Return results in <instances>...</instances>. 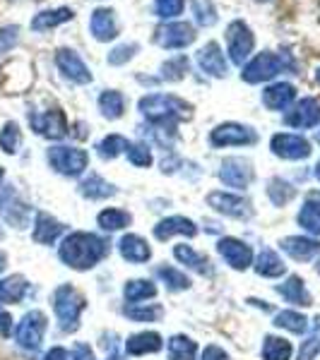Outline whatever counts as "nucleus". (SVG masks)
Masks as SVG:
<instances>
[{"label":"nucleus","mask_w":320,"mask_h":360,"mask_svg":"<svg viewBox=\"0 0 320 360\" xmlns=\"http://www.w3.org/2000/svg\"><path fill=\"white\" fill-rule=\"evenodd\" d=\"M197 39L193 25L188 22H164L154 29V44L166 51H181Z\"/></svg>","instance_id":"8"},{"label":"nucleus","mask_w":320,"mask_h":360,"mask_svg":"<svg viewBox=\"0 0 320 360\" xmlns=\"http://www.w3.org/2000/svg\"><path fill=\"white\" fill-rule=\"evenodd\" d=\"M275 324L282 329H289V332H294V334H304L308 329V319L301 315V312H294V310L279 312L275 317Z\"/></svg>","instance_id":"45"},{"label":"nucleus","mask_w":320,"mask_h":360,"mask_svg":"<svg viewBox=\"0 0 320 360\" xmlns=\"http://www.w3.org/2000/svg\"><path fill=\"white\" fill-rule=\"evenodd\" d=\"M190 8H193V17L200 27H214L219 22L217 5L212 0H190Z\"/></svg>","instance_id":"39"},{"label":"nucleus","mask_w":320,"mask_h":360,"mask_svg":"<svg viewBox=\"0 0 320 360\" xmlns=\"http://www.w3.org/2000/svg\"><path fill=\"white\" fill-rule=\"evenodd\" d=\"M255 49V37L251 27L243 20H234L226 27V53H229L231 63L238 68H243V63L251 58Z\"/></svg>","instance_id":"6"},{"label":"nucleus","mask_w":320,"mask_h":360,"mask_svg":"<svg viewBox=\"0 0 320 360\" xmlns=\"http://www.w3.org/2000/svg\"><path fill=\"white\" fill-rule=\"evenodd\" d=\"M284 123L289 127H299V130H308V127L320 125V103L313 96L301 98L292 111L284 115Z\"/></svg>","instance_id":"17"},{"label":"nucleus","mask_w":320,"mask_h":360,"mask_svg":"<svg viewBox=\"0 0 320 360\" xmlns=\"http://www.w3.org/2000/svg\"><path fill=\"white\" fill-rule=\"evenodd\" d=\"M125 154H128V161H130L133 166H137V168H149V166H152V152H149L147 144H142V142L128 144Z\"/></svg>","instance_id":"48"},{"label":"nucleus","mask_w":320,"mask_h":360,"mask_svg":"<svg viewBox=\"0 0 320 360\" xmlns=\"http://www.w3.org/2000/svg\"><path fill=\"white\" fill-rule=\"evenodd\" d=\"M5 262H8V257H5V252H0V271L5 269Z\"/></svg>","instance_id":"55"},{"label":"nucleus","mask_w":320,"mask_h":360,"mask_svg":"<svg viewBox=\"0 0 320 360\" xmlns=\"http://www.w3.org/2000/svg\"><path fill=\"white\" fill-rule=\"evenodd\" d=\"M195 60H197V65H200L202 72L209 75V77H214V79H222L229 75V63H226V58H224V51L219 49V44H214V41L202 46V49L195 53Z\"/></svg>","instance_id":"15"},{"label":"nucleus","mask_w":320,"mask_h":360,"mask_svg":"<svg viewBox=\"0 0 320 360\" xmlns=\"http://www.w3.org/2000/svg\"><path fill=\"white\" fill-rule=\"evenodd\" d=\"M316 178L320 180V161H318V164H316Z\"/></svg>","instance_id":"57"},{"label":"nucleus","mask_w":320,"mask_h":360,"mask_svg":"<svg viewBox=\"0 0 320 360\" xmlns=\"http://www.w3.org/2000/svg\"><path fill=\"white\" fill-rule=\"evenodd\" d=\"M173 255H176L178 262H183L185 266L195 269L197 274H212V266H209V259L197 255L190 245H176L173 248Z\"/></svg>","instance_id":"33"},{"label":"nucleus","mask_w":320,"mask_h":360,"mask_svg":"<svg viewBox=\"0 0 320 360\" xmlns=\"http://www.w3.org/2000/svg\"><path fill=\"white\" fill-rule=\"evenodd\" d=\"M320 356V315L313 319V329L308 332L306 341H301L299 360H316Z\"/></svg>","instance_id":"42"},{"label":"nucleus","mask_w":320,"mask_h":360,"mask_svg":"<svg viewBox=\"0 0 320 360\" xmlns=\"http://www.w3.org/2000/svg\"><path fill=\"white\" fill-rule=\"evenodd\" d=\"M185 0H154V13L161 20H173V17L183 15Z\"/></svg>","instance_id":"49"},{"label":"nucleus","mask_w":320,"mask_h":360,"mask_svg":"<svg viewBox=\"0 0 320 360\" xmlns=\"http://www.w3.org/2000/svg\"><path fill=\"white\" fill-rule=\"evenodd\" d=\"M10 334H13V317H10L5 310H0V336L8 339Z\"/></svg>","instance_id":"53"},{"label":"nucleus","mask_w":320,"mask_h":360,"mask_svg":"<svg viewBox=\"0 0 320 360\" xmlns=\"http://www.w3.org/2000/svg\"><path fill=\"white\" fill-rule=\"evenodd\" d=\"M161 346L164 341L156 332H140L125 341V353L128 356H147V353H156Z\"/></svg>","instance_id":"25"},{"label":"nucleus","mask_w":320,"mask_h":360,"mask_svg":"<svg viewBox=\"0 0 320 360\" xmlns=\"http://www.w3.org/2000/svg\"><path fill=\"white\" fill-rule=\"evenodd\" d=\"M128 139L123 135H106L101 142L97 144V154L101 156L104 161H111L116 156H121L128 149Z\"/></svg>","instance_id":"40"},{"label":"nucleus","mask_w":320,"mask_h":360,"mask_svg":"<svg viewBox=\"0 0 320 360\" xmlns=\"http://www.w3.org/2000/svg\"><path fill=\"white\" fill-rule=\"evenodd\" d=\"M137 108L152 125L168 127H176V123L188 120L193 115V106L173 94H147L137 101Z\"/></svg>","instance_id":"2"},{"label":"nucleus","mask_w":320,"mask_h":360,"mask_svg":"<svg viewBox=\"0 0 320 360\" xmlns=\"http://www.w3.org/2000/svg\"><path fill=\"white\" fill-rule=\"evenodd\" d=\"M106 360H123V358H121V356H118V353H116V351H113V353H111V356H109Z\"/></svg>","instance_id":"56"},{"label":"nucleus","mask_w":320,"mask_h":360,"mask_svg":"<svg viewBox=\"0 0 320 360\" xmlns=\"http://www.w3.org/2000/svg\"><path fill=\"white\" fill-rule=\"evenodd\" d=\"M279 245H282L284 252L292 259H296V262H311L313 257L320 255V243L313 240V238H304V236H289V238H284Z\"/></svg>","instance_id":"19"},{"label":"nucleus","mask_w":320,"mask_h":360,"mask_svg":"<svg viewBox=\"0 0 320 360\" xmlns=\"http://www.w3.org/2000/svg\"><path fill=\"white\" fill-rule=\"evenodd\" d=\"M44 360H70V353L66 351V348L56 346V348H51V351L46 353Z\"/></svg>","instance_id":"54"},{"label":"nucleus","mask_w":320,"mask_h":360,"mask_svg":"<svg viewBox=\"0 0 320 360\" xmlns=\"http://www.w3.org/2000/svg\"><path fill=\"white\" fill-rule=\"evenodd\" d=\"M316 139H318V144H320V132H318V135H316Z\"/></svg>","instance_id":"60"},{"label":"nucleus","mask_w":320,"mask_h":360,"mask_svg":"<svg viewBox=\"0 0 320 360\" xmlns=\"http://www.w3.org/2000/svg\"><path fill=\"white\" fill-rule=\"evenodd\" d=\"M296 101V86L289 82H275L263 89V103L270 111H284Z\"/></svg>","instance_id":"20"},{"label":"nucleus","mask_w":320,"mask_h":360,"mask_svg":"<svg viewBox=\"0 0 320 360\" xmlns=\"http://www.w3.org/2000/svg\"><path fill=\"white\" fill-rule=\"evenodd\" d=\"M316 79H318V84H320V68L316 70Z\"/></svg>","instance_id":"58"},{"label":"nucleus","mask_w":320,"mask_h":360,"mask_svg":"<svg viewBox=\"0 0 320 360\" xmlns=\"http://www.w3.org/2000/svg\"><path fill=\"white\" fill-rule=\"evenodd\" d=\"M217 252L224 257V262L231 266V269H248L253 264V250L246 245L243 240H236V238H222L217 243Z\"/></svg>","instance_id":"16"},{"label":"nucleus","mask_w":320,"mask_h":360,"mask_svg":"<svg viewBox=\"0 0 320 360\" xmlns=\"http://www.w3.org/2000/svg\"><path fill=\"white\" fill-rule=\"evenodd\" d=\"M130 221H133L130 214H128L125 209H116V207L104 209V212H99V217H97V224L101 226L104 231H121Z\"/></svg>","instance_id":"35"},{"label":"nucleus","mask_w":320,"mask_h":360,"mask_svg":"<svg viewBox=\"0 0 320 360\" xmlns=\"http://www.w3.org/2000/svg\"><path fill=\"white\" fill-rule=\"evenodd\" d=\"M316 269H318V274H320V262H318V266H316Z\"/></svg>","instance_id":"61"},{"label":"nucleus","mask_w":320,"mask_h":360,"mask_svg":"<svg viewBox=\"0 0 320 360\" xmlns=\"http://www.w3.org/2000/svg\"><path fill=\"white\" fill-rule=\"evenodd\" d=\"M156 276L166 283L168 291H185V288H190L188 276H185L183 271L173 269V266H159V269H156Z\"/></svg>","instance_id":"44"},{"label":"nucleus","mask_w":320,"mask_h":360,"mask_svg":"<svg viewBox=\"0 0 320 360\" xmlns=\"http://www.w3.org/2000/svg\"><path fill=\"white\" fill-rule=\"evenodd\" d=\"M116 193H118L116 185L104 180L101 176H97V173H90V178H85L82 183H80V195L87 197V200H109V197H113Z\"/></svg>","instance_id":"27"},{"label":"nucleus","mask_w":320,"mask_h":360,"mask_svg":"<svg viewBox=\"0 0 320 360\" xmlns=\"http://www.w3.org/2000/svg\"><path fill=\"white\" fill-rule=\"evenodd\" d=\"M85 307H87V300L78 288H73L70 283H63V286L56 288L54 310L58 315V322H61L63 332H78L80 315H82Z\"/></svg>","instance_id":"4"},{"label":"nucleus","mask_w":320,"mask_h":360,"mask_svg":"<svg viewBox=\"0 0 320 360\" xmlns=\"http://www.w3.org/2000/svg\"><path fill=\"white\" fill-rule=\"evenodd\" d=\"M195 233H197V226L185 217H168V219H161V221L154 226V236L159 238V240H168L171 236L193 238Z\"/></svg>","instance_id":"21"},{"label":"nucleus","mask_w":320,"mask_h":360,"mask_svg":"<svg viewBox=\"0 0 320 360\" xmlns=\"http://www.w3.org/2000/svg\"><path fill=\"white\" fill-rule=\"evenodd\" d=\"M200 360H229V356H226L224 348L219 346H207L205 351H202V358Z\"/></svg>","instance_id":"51"},{"label":"nucleus","mask_w":320,"mask_h":360,"mask_svg":"<svg viewBox=\"0 0 320 360\" xmlns=\"http://www.w3.org/2000/svg\"><path fill=\"white\" fill-rule=\"evenodd\" d=\"M56 68L58 72L66 79H70L73 84H90L92 79V70L85 65V60L75 53L73 49H58L56 51Z\"/></svg>","instance_id":"14"},{"label":"nucleus","mask_w":320,"mask_h":360,"mask_svg":"<svg viewBox=\"0 0 320 360\" xmlns=\"http://www.w3.org/2000/svg\"><path fill=\"white\" fill-rule=\"evenodd\" d=\"M17 41H20V27L17 25L0 27V60L5 58V53H10L15 49Z\"/></svg>","instance_id":"50"},{"label":"nucleus","mask_w":320,"mask_h":360,"mask_svg":"<svg viewBox=\"0 0 320 360\" xmlns=\"http://www.w3.org/2000/svg\"><path fill=\"white\" fill-rule=\"evenodd\" d=\"M99 111L104 118L109 120H118L125 113V96L118 89H104L99 96Z\"/></svg>","instance_id":"29"},{"label":"nucleus","mask_w":320,"mask_h":360,"mask_svg":"<svg viewBox=\"0 0 320 360\" xmlns=\"http://www.w3.org/2000/svg\"><path fill=\"white\" fill-rule=\"evenodd\" d=\"M46 161L49 166L54 168L56 173L61 176H68V178H78L82 176L90 166V154L85 149H78V147H66V144H56L46 152Z\"/></svg>","instance_id":"5"},{"label":"nucleus","mask_w":320,"mask_h":360,"mask_svg":"<svg viewBox=\"0 0 320 360\" xmlns=\"http://www.w3.org/2000/svg\"><path fill=\"white\" fill-rule=\"evenodd\" d=\"M46 327H49V322H46V315L42 310L27 312L15 329L17 346L25 348V351H32V353L39 351V348H42V341H44V334H46Z\"/></svg>","instance_id":"7"},{"label":"nucleus","mask_w":320,"mask_h":360,"mask_svg":"<svg viewBox=\"0 0 320 360\" xmlns=\"http://www.w3.org/2000/svg\"><path fill=\"white\" fill-rule=\"evenodd\" d=\"M277 293L282 295L287 303H294V305H313V298L306 288V281L301 276H289L282 286H277Z\"/></svg>","instance_id":"26"},{"label":"nucleus","mask_w":320,"mask_h":360,"mask_svg":"<svg viewBox=\"0 0 320 360\" xmlns=\"http://www.w3.org/2000/svg\"><path fill=\"white\" fill-rule=\"evenodd\" d=\"M253 166L248 159H241V156H229V159L222 161L219 166V180L226 185V188H236V190H246L248 185L253 183Z\"/></svg>","instance_id":"13"},{"label":"nucleus","mask_w":320,"mask_h":360,"mask_svg":"<svg viewBox=\"0 0 320 360\" xmlns=\"http://www.w3.org/2000/svg\"><path fill=\"white\" fill-rule=\"evenodd\" d=\"M20 144H22L20 125L10 120V123H5V125H3V130H0V149H3L5 154H17Z\"/></svg>","instance_id":"43"},{"label":"nucleus","mask_w":320,"mask_h":360,"mask_svg":"<svg viewBox=\"0 0 320 360\" xmlns=\"http://www.w3.org/2000/svg\"><path fill=\"white\" fill-rule=\"evenodd\" d=\"M284 70H294L292 58L284 53L279 56L275 51H263V53H258L253 60H248L246 65L241 68V79L246 84H263V82L275 79Z\"/></svg>","instance_id":"3"},{"label":"nucleus","mask_w":320,"mask_h":360,"mask_svg":"<svg viewBox=\"0 0 320 360\" xmlns=\"http://www.w3.org/2000/svg\"><path fill=\"white\" fill-rule=\"evenodd\" d=\"M294 195H296V190L287 183V180L272 178L270 183H267V197L272 200V205L284 207L287 202H292V200H294Z\"/></svg>","instance_id":"41"},{"label":"nucleus","mask_w":320,"mask_h":360,"mask_svg":"<svg viewBox=\"0 0 320 360\" xmlns=\"http://www.w3.org/2000/svg\"><path fill=\"white\" fill-rule=\"evenodd\" d=\"M125 317L135 319V322H156L161 315H164V307L161 305H130L125 307Z\"/></svg>","instance_id":"46"},{"label":"nucleus","mask_w":320,"mask_h":360,"mask_svg":"<svg viewBox=\"0 0 320 360\" xmlns=\"http://www.w3.org/2000/svg\"><path fill=\"white\" fill-rule=\"evenodd\" d=\"M123 295L128 303H140V300H147V298H154L156 295V286L149 278H133V281L125 283L123 288Z\"/></svg>","instance_id":"34"},{"label":"nucleus","mask_w":320,"mask_h":360,"mask_svg":"<svg viewBox=\"0 0 320 360\" xmlns=\"http://www.w3.org/2000/svg\"><path fill=\"white\" fill-rule=\"evenodd\" d=\"M209 142H212V147H248V144L258 142V135L251 125L222 123L209 132Z\"/></svg>","instance_id":"9"},{"label":"nucleus","mask_w":320,"mask_h":360,"mask_svg":"<svg viewBox=\"0 0 320 360\" xmlns=\"http://www.w3.org/2000/svg\"><path fill=\"white\" fill-rule=\"evenodd\" d=\"M29 125L46 139H63L68 135V118L61 108H49L44 113H29Z\"/></svg>","instance_id":"12"},{"label":"nucleus","mask_w":320,"mask_h":360,"mask_svg":"<svg viewBox=\"0 0 320 360\" xmlns=\"http://www.w3.org/2000/svg\"><path fill=\"white\" fill-rule=\"evenodd\" d=\"M66 231L58 219H54L51 214H37V221H34V240L42 243V245H51V243L58 240V236Z\"/></svg>","instance_id":"24"},{"label":"nucleus","mask_w":320,"mask_h":360,"mask_svg":"<svg viewBox=\"0 0 320 360\" xmlns=\"http://www.w3.org/2000/svg\"><path fill=\"white\" fill-rule=\"evenodd\" d=\"M70 360H94V353H92L90 346L78 344L73 348V356H70Z\"/></svg>","instance_id":"52"},{"label":"nucleus","mask_w":320,"mask_h":360,"mask_svg":"<svg viewBox=\"0 0 320 360\" xmlns=\"http://www.w3.org/2000/svg\"><path fill=\"white\" fill-rule=\"evenodd\" d=\"M118 250H121V255H123V259H128V262H133V264H142L152 257V248L147 245V240H142L140 236H133V233L121 238Z\"/></svg>","instance_id":"23"},{"label":"nucleus","mask_w":320,"mask_h":360,"mask_svg":"<svg viewBox=\"0 0 320 360\" xmlns=\"http://www.w3.org/2000/svg\"><path fill=\"white\" fill-rule=\"evenodd\" d=\"M197 346L190 336L176 334L168 339V358L171 360H195Z\"/></svg>","instance_id":"36"},{"label":"nucleus","mask_w":320,"mask_h":360,"mask_svg":"<svg viewBox=\"0 0 320 360\" xmlns=\"http://www.w3.org/2000/svg\"><path fill=\"white\" fill-rule=\"evenodd\" d=\"M75 17V10L73 8H54V10H42L39 15L32 17V22H29V27L34 29V32H49V29H56L61 25H66Z\"/></svg>","instance_id":"22"},{"label":"nucleus","mask_w":320,"mask_h":360,"mask_svg":"<svg viewBox=\"0 0 320 360\" xmlns=\"http://www.w3.org/2000/svg\"><path fill=\"white\" fill-rule=\"evenodd\" d=\"M159 70H161V79H166V82H181L185 75H188L190 63L185 56H173L161 63Z\"/></svg>","instance_id":"38"},{"label":"nucleus","mask_w":320,"mask_h":360,"mask_svg":"<svg viewBox=\"0 0 320 360\" xmlns=\"http://www.w3.org/2000/svg\"><path fill=\"white\" fill-rule=\"evenodd\" d=\"M263 360H289L292 358V344L282 336H265Z\"/></svg>","instance_id":"37"},{"label":"nucleus","mask_w":320,"mask_h":360,"mask_svg":"<svg viewBox=\"0 0 320 360\" xmlns=\"http://www.w3.org/2000/svg\"><path fill=\"white\" fill-rule=\"evenodd\" d=\"M207 205L214 209V212L224 214V217L238 219V221H248L253 217V205L241 195H231V193H209L207 195Z\"/></svg>","instance_id":"10"},{"label":"nucleus","mask_w":320,"mask_h":360,"mask_svg":"<svg viewBox=\"0 0 320 360\" xmlns=\"http://www.w3.org/2000/svg\"><path fill=\"white\" fill-rule=\"evenodd\" d=\"M299 226L308 233L320 236V197H308L299 209Z\"/></svg>","instance_id":"30"},{"label":"nucleus","mask_w":320,"mask_h":360,"mask_svg":"<svg viewBox=\"0 0 320 360\" xmlns=\"http://www.w3.org/2000/svg\"><path fill=\"white\" fill-rule=\"evenodd\" d=\"M29 291V281L25 276L15 274L0 281V303H20Z\"/></svg>","instance_id":"32"},{"label":"nucleus","mask_w":320,"mask_h":360,"mask_svg":"<svg viewBox=\"0 0 320 360\" xmlns=\"http://www.w3.org/2000/svg\"><path fill=\"white\" fill-rule=\"evenodd\" d=\"M90 34L99 44H109L118 37V20L111 8H97L90 17Z\"/></svg>","instance_id":"18"},{"label":"nucleus","mask_w":320,"mask_h":360,"mask_svg":"<svg viewBox=\"0 0 320 360\" xmlns=\"http://www.w3.org/2000/svg\"><path fill=\"white\" fill-rule=\"evenodd\" d=\"M140 53V44L135 41H130V44H121V46H116L113 51H109V56H106V63L109 65H125L128 60H133Z\"/></svg>","instance_id":"47"},{"label":"nucleus","mask_w":320,"mask_h":360,"mask_svg":"<svg viewBox=\"0 0 320 360\" xmlns=\"http://www.w3.org/2000/svg\"><path fill=\"white\" fill-rule=\"evenodd\" d=\"M0 212H3L5 221H10L17 229H22V226L27 224V217H29V209L22 205L20 200H17L15 193H8L0 200Z\"/></svg>","instance_id":"31"},{"label":"nucleus","mask_w":320,"mask_h":360,"mask_svg":"<svg viewBox=\"0 0 320 360\" xmlns=\"http://www.w3.org/2000/svg\"><path fill=\"white\" fill-rule=\"evenodd\" d=\"M270 149L272 154L279 156L284 161H301L311 156V142L301 135H292V132H277L270 139Z\"/></svg>","instance_id":"11"},{"label":"nucleus","mask_w":320,"mask_h":360,"mask_svg":"<svg viewBox=\"0 0 320 360\" xmlns=\"http://www.w3.org/2000/svg\"><path fill=\"white\" fill-rule=\"evenodd\" d=\"M3 176H5V171H3V168H0V180H3Z\"/></svg>","instance_id":"59"},{"label":"nucleus","mask_w":320,"mask_h":360,"mask_svg":"<svg viewBox=\"0 0 320 360\" xmlns=\"http://www.w3.org/2000/svg\"><path fill=\"white\" fill-rule=\"evenodd\" d=\"M106 255H109V243L94 233H85V231L66 236V240L58 248V257L70 269H78V271H87L92 266H97Z\"/></svg>","instance_id":"1"},{"label":"nucleus","mask_w":320,"mask_h":360,"mask_svg":"<svg viewBox=\"0 0 320 360\" xmlns=\"http://www.w3.org/2000/svg\"><path fill=\"white\" fill-rule=\"evenodd\" d=\"M255 271H258L260 276L265 278H277L282 276L284 271H287V264L279 259V255L275 252V250L270 248H263L258 255V262H255Z\"/></svg>","instance_id":"28"}]
</instances>
